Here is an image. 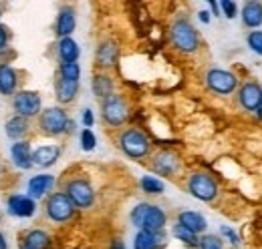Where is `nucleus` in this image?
<instances>
[{
  "mask_svg": "<svg viewBox=\"0 0 262 249\" xmlns=\"http://www.w3.org/2000/svg\"><path fill=\"white\" fill-rule=\"evenodd\" d=\"M77 91H79V83H73V81H67V79L57 81V98L61 103H71L75 98Z\"/></svg>",
  "mask_w": 262,
  "mask_h": 249,
  "instance_id": "25",
  "label": "nucleus"
},
{
  "mask_svg": "<svg viewBox=\"0 0 262 249\" xmlns=\"http://www.w3.org/2000/svg\"><path fill=\"white\" fill-rule=\"evenodd\" d=\"M95 145H97V139H95L93 131L91 129H85L81 133V147H83V151H93Z\"/></svg>",
  "mask_w": 262,
  "mask_h": 249,
  "instance_id": "32",
  "label": "nucleus"
},
{
  "mask_svg": "<svg viewBox=\"0 0 262 249\" xmlns=\"http://www.w3.org/2000/svg\"><path fill=\"white\" fill-rule=\"evenodd\" d=\"M53 185H55L53 175H36L29 181V197L31 199H40L53 189Z\"/></svg>",
  "mask_w": 262,
  "mask_h": 249,
  "instance_id": "16",
  "label": "nucleus"
},
{
  "mask_svg": "<svg viewBox=\"0 0 262 249\" xmlns=\"http://www.w3.org/2000/svg\"><path fill=\"white\" fill-rule=\"evenodd\" d=\"M6 42H8V32H6V29L0 24V51L6 48Z\"/></svg>",
  "mask_w": 262,
  "mask_h": 249,
  "instance_id": "36",
  "label": "nucleus"
},
{
  "mask_svg": "<svg viewBox=\"0 0 262 249\" xmlns=\"http://www.w3.org/2000/svg\"><path fill=\"white\" fill-rule=\"evenodd\" d=\"M206 81H208V87L218 94H230L238 85L236 74H232L230 70H224V68H212L206 74Z\"/></svg>",
  "mask_w": 262,
  "mask_h": 249,
  "instance_id": "9",
  "label": "nucleus"
},
{
  "mask_svg": "<svg viewBox=\"0 0 262 249\" xmlns=\"http://www.w3.org/2000/svg\"><path fill=\"white\" fill-rule=\"evenodd\" d=\"M141 189H143L145 193L158 195V193H164V183H162L160 179L151 177V175H145V177L141 179Z\"/></svg>",
  "mask_w": 262,
  "mask_h": 249,
  "instance_id": "30",
  "label": "nucleus"
},
{
  "mask_svg": "<svg viewBox=\"0 0 262 249\" xmlns=\"http://www.w3.org/2000/svg\"><path fill=\"white\" fill-rule=\"evenodd\" d=\"M77 27V18H75V12L71 8H63L59 12V18H57V34L67 38L71 32L75 31Z\"/></svg>",
  "mask_w": 262,
  "mask_h": 249,
  "instance_id": "20",
  "label": "nucleus"
},
{
  "mask_svg": "<svg viewBox=\"0 0 262 249\" xmlns=\"http://www.w3.org/2000/svg\"><path fill=\"white\" fill-rule=\"evenodd\" d=\"M248 46H250V51H254L256 55H260L262 57V31H252L248 34Z\"/></svg>",
  "mask_w": 262,
  "mask_h": 249,
  "instance_id": "33",
  "label": "nucleus"
},
{
  "mask_svg": "<svg viewBox=\"0 0 262 249\" xmlns=\"http://www.w3.org/2000/svg\"><path fill=\"white\" fill-rule=\"evenodd\" d=\"M67 197L73 201L75 207H91L93 201H95V193H93V187L89 185L85 179H75L67 185Z\"/></svg>",
  "mask_w": 262,
  "mask_h": 249,
  "instance_id": "8",
  "label": "nucleus"
},
{
  "mask_svg": "<svg viewBox=\"0 0 262 249\" xmlns=\"http://www.w3.org/2000/svg\"><path fill=\"white\" fill-rule=\"evenodd\" d=\"M79 77H81V68L77 62H61V79L79 83Z\"/></svg>",
  "mask_w": 262,
  "mask_h": 249,
  "instance_id": "29",
  "label": "nucleus"
},
{
  "mask_svg": "<svg viewBox=\"0 0 262 249\" xmlns=\"http://www.w3.org/2000/svg\"><path fill=\"white\" fill-rule=\"evenodd\" d=\"M111 249H125V245H123V241H121V239H115V241L111 243Z\"/></svg>",
  "mask_w": 262,
  "mask_h": 249,
  "instance_id": "39",
  "label": "nucleus"
},
{
  "mask_svg": "<svg viewBox=\"0 0 262 249\" xmlns=\"http://www.w3.org/2000/svg\"><path fill=\"white\" fill-rule=\"evenodd\" d=\"M256 117H258V119L262 121V103L258 105V107H256Z\"/></svg>",
  "mask_w": 262,
  "mask_h": 249,
  "instance_id": "42",
  "label": "nucleus"
},
{
  "mask_svg": "<svg viewBox=\"0 0 262 249\" xmlns=\"http://www.w3.org/2000/svg\"><path fill=\"white\" fill-rule=\"evenodd\" d=\"M16 83H18L16 70L8 64H0V93L12 94L16 89Z\"/></svg>",
  "mask_w": 262,
  "mask_h": 249,
  "instance_id": "19",
  "label": "nucleus"
},
{
  "mask_svg": "<svg viewBox=\"0 0 262 249\" xmlns=\"http://www.w3.org/2000/svg\"><path fill=\"white\" fill-rule=\"evenodd\" d=\"M12 107L18 113V117H36L40 113V96L34 91H20L18 94H14Z\"/></svg>",
  "mask_w": 262,
  "mask_h": 249,
  "instance_id": "10",
  "label": "nucleus"
},
{
  "mask_svg": "<svg viewBox=\"0 0 262 249\" xmlns=\"http://www.w3.org/2000/svg\"><path fill=\"white\" fill-rule=\"evenodd\" d=\"M119 143H121L123 153L133 157V159H141V157H145L147 153H149V147H151L147 135L141 133V131H137V129L125 131V133L121 135Z\"/></svg>",
  "mask_w": 262,
  "mask_h": 249,
  "instance_id": "3",
  "label": "nucleus"
},
{
  "mask_svg": "<svg viewBox=\"0 0 262 249\" xmlns=\"http://www.w3.org/2000/svg\"><path fill=\"white\" fill-rule=\"evenodd\" d=\"M198 247L200 249H222V239L216 235H204L198 239Z\"/></svg>",
  "mask_w": 262,
  "mask_h": 249,
  "instance_id": "31",
  "label": "nucleus"
},
{
  "mask_svg": "<svg viewBox=\"0 0 262 249\" xmlns=\"http://www.w3.org/2000/svg\"><path fill=\"white\" fill-rule=\"evenodd\" d=\"M0 14H2V12H0Z\"/></svg>",
  "mask_w": 262,
  "mask_h": 249,
  "instance_id": "44",
  "label": "nucleus"
},
{
  "mask_svg": "<svg viewBox=\"0 0 262 249\" xmlns=\"http://www.w3.org/2000/svg\"><path fill=\"white\" fill-rule=\"evenodd\" d=\"M180 167V161L178 157L169 151H162L154 157V171L160 173V175H165V177H171Z\"/></svg>",
  "mask_w": 262,
  "mask_h": 249,
  "instance_id": "13",
  "label": "nucleus"
},
{
  "mask_svg": "<svg viewBox=\"0 0 262 249\" xmlns=\"http://www.w3.org/2000/svg\"><path fill=\"white\" fill-rule=\"evenodd\" d=\"M61 157V149L57 145H42L33 153V165L38 167H51Z\"/></svg>",
  "mask_w": 262,
  "mask_h": 249,
  "instance_id": "15",
  "label": "nucleus"
},
{
  "mask_svg": "<svg viewBox=\"0 0 262 249\" xmlns=\"http://www.w3.org/2000/svg\"><path fill=\"white\" fill-rule=\"evenodd\" d=\"M0 249H8V245H6V239H4V235L0 233Z\"/></svg>",
  "mask_w": 262,
  "mask_h": 249,
  "instance_id": "41",
  "label": "nucleus"
},
{
  "mask_svg": "<svg viewBox=\"0 0 262 249\" xmlns=\"http://www.w3.org/2000/svg\"><path fill=\"white\" fill-rule=\"evenodd\" d=\"M127 103L119 94H109L103 98V119L111 127H119L127 121Z\"/></svg>",
  "mask_w": 262,
  "mask_h": 249,
  "instance_id": "4",
  "label": "nucleus"
},
{
  "mask_svg": "<svg viewBox=\"0 0 262 249\" xmlns=\"http://www.w3.org/2000/svg\"><path fill=\"white\" fill-rule=\"evenodd\" d=\"M34 201L27 195H12L8 199V211L16 217H33L34 215Z\"/></svg>",
  "mask_w": 262,
  "mask_h": 249,
  "instance_id": "12",
  "label": "nucleus"
},
{
  "mask_svg": "<svg viewBox=\"0 0 262 249\" xmlns=\"http://www.w3.org/2000/svg\"><path fill=\"white\" fill-rule=\"evenodd\" d=\"M4 131H6V135H8L10 139H20V137H25V133L29 131V123H27L25 117H12V119H8Z\"/></svg>",
  "mask_w": 262,
  "mask_h": 249,
  "instance_id": "26",
  "label": "nucleus"
},
{
  "mask_svg": "<svg viewBox=\"0 0 262 249\" xmlns=\"http://www.w3.org/2000/svg\"><path fill=\"white\" fill-rule=\"evenodd\" d=\"M171 40H173V46L180 48L182 53H196L198 51V32L196 29L188 22V20H176L173 27H171Z\"/></svg>",
  "mask_w": 262,
  "mask_h": 249,
  "instance_id": "2",
  "label": "nucleus"
},
{
  "mask_svg": "<svg viewBox=\"0 0 262 249\" xmlns=\"http://www.w3.org/2000/svg\"><path fill=\"white\" fill-rule=\"evenodd\" d=\"M49 245V235L40 229H33L25 235V241L20 243V249H47Z\"/></svg>",
  "mask_w": 262,
  "mask_h": 249,
  "instance_id": "22",
  "label": "nucleus"
},
{
  "mask_svg": "<svg viewBox=\"0 0 262 249\" xmlns=\"http://www.w3.org/2000/svg\"><path fill=\"white\" fill-rule=\"evenodd\" d=\"M218 6L222 8L224 16H226V18H230V20H232V18L238 14V6H236V2H232V0H222Z\"/></svg>",
  "mask_w": 262,
  "mask_h": 249,
  "instance_id": "34",
  "label": "nucleus"
},
{
  "mask_svg": "<svg viewBox=\"0 0 262 249\" xmlns=\"http://www.w3.org/2000/svg\"><path fill=\"white\" fill-rule=\"evenodd\" d=\"M69 117L63 109L59 107H51L47 111H42L40 115V129L49 135H61V133H67V124H69Z\"/></svg>",
  "mask_w": 262,
  "mask_h": 249,
  "instance_id": "7",
  "label": "nucleus"
},
{
  "mask_svg": "<svg viewBox=\"0 0 262 249\" xmlns=\"http://www.w3.org/2000/svg\"><path fill=\"white\" fill-rule=\"evenodd\" d=\"M220 231H222V235H226V237H228L232 245H238V235H236V231H232V229L226 227V225H222V227H220Z\"/></svg>",
  "mask_w": 262,
  "mask_h": 249,
  "instance_id": "35",
  "label": "nucleus"
},
{
  "mask_svg": "<svg viewBox=\"0 0 262 249\" xmlns=\"http://www.w3.org/2000/svg\"><path fill=\"white\" fill-rule=\"evenodd\" d=\"M10 157H12V163H14L18 169H31V167H33L31 143H27V141L14 143L12 149H10Z\"/></svg>",
  "mask_w": 262,
  "mask_h": 249,
  "instance_id": "14",
  "label": "nucleus"
},
{
  "mask_svg": "<svg viewBox=\"0 0 262 249\" xmlns=\"http://www.w3.org/2000/svg\"><path fill=\"white\" fill-rule=\"evenodd\" d=\"M160 239H164L162 231L160 233H149V231H139L135 235V249H158Z\"/></svg>",
  "mask_w": 262,
  "mask_h": 249,
  "instance_id": "24",
  "label": "nucleus"
},
{
  "mask_svg": "<svg viewBox=\"0 0 262 249\" xmlns=\"http://www.w3.org/2000/svg\"><path fill=\"white\" fill-rule=\"evenodd\" d=\"M93 93L101 96V98L113 94V81L109 77H105V74H97L93 79Z\"/></svg>",
  "mask_w": 262,
  "mask_h": 249,
  "instance_id": "27",
  "label": "nucleus"
},
{
  "mask_svg": "<svg viewBox=\"0 0 262 249\" xmlns=\"http://www.w3.org/2000/svg\"><path fill=\"white\" fill-rule=\"evenodd\" d=\"M119 57V48L115 42H103L97 51V64L99 66H113Z\"/></svg>",
  "mask_w": 262,
  "mask_h": 249,
  "instance_id": "21",
  "label": "nucleus"
},
{
  "mask_svg": "<svg viewBox=\"0 0 262 249\" xmlns=\"http://www.w3.org/2000/svg\"><path fill=\"white\" fill-rule=\"evenodd\" d=\"M200 20H202L204 24H208V22H210V12H208V10H202V12H200Z\"/></svg>",
  "mask_w": 262,
  "mask_h": 249,
  "instance_id": "38",
  "label": "nucleus"
},
{
  "mask_svg": "<svg viewBox=\"0 0 262 249\" xmlns=\"http://www.w3.org/2000/svg\"><path fill=\"white\" fill-rule=\"evenodd\" d=\"M178 223L180 225H184L186 229H190L192 233H202L204 229H206V219L204 215H200L196 211H182L180 213V219H178Z\"/></svg>",
  "mask_w": 262,
  "mask_h": 249,
  "instance_id": "18",
  "label": "nucleus"
},
{
  "mask_svg": "<svg viewBox=\"0 0 262 249\" xmlns=\"http://www.w3.org/2000/svg\"><path fill=\"white\" fill-rule=\"evenodd\" d=\"M240 105L246 109V111H256V107L262 103V87L258 83H246L242 85L240 89Z\"/></svg>",
  "mask_w": 262,
  "mask_h": 249,
  "instance_id": "11",
  "label": "nucleus"
},
{
  "mask_svg": "<svg viewBox=\"0 0 262 249\" xmlns=\"http://www.w3.org/2000/svg\"><path fill=\"white\" fill-rule=\"evenodd\" d=\"M131 221L133 225H137L141 231H149V233H160L165 225V213L149 203H139L133 211H131Z\"/></svg>",
  "mask_w": 262,
  "mask_h": 249,
  "instance_id": "1",
  "label": "nucleus"
},
{
  "mask_svg": "<svg viewBox=\"0 0 262 249\" xmlns=\"http://www.w3.org/2000/svg\"><path fill=\"white\" fill-rule=\"evenodd\" d=\"M59 57H61L63 62H77V59H79V44L71 36L61 38V42H59Z\"/></svg>",
  "mask_w": 262,
  "mask_h": 249,
  "instance_id": "23",
  "label": "nucleus"
},
{
  "mask_svg": "<svg viewBox=\"0 0 262 249\" xmlns=\"http://www.w3.org/2000/svg\"><path fill=\"white\" fill-rule=\"evenodd\" d=\"M210 8L214 10V14H216V16L220 14V6H218V2H210Z\"/></svg>",
  "mask_w": 262,
  "mask_h": 249,
  "instance_id": "40",
  "label": "nucleus"
},
{
  "mask_svg": "<svg viewBox=\"0 0 262 249\" xmlns=\"http://www.w3.org/2000/svg\"><path fill=\"white\" fill-rule=\"evenodd\" d=\"M0 219H2V213H0Z\"/></svg>",
  "mask_w": 262,
  "mask_h": 249,
  "instance_id": "43",
  "label": "nucleus"
},
{
  "mask_svg": "<svg viewBox=\"0 0 262 249\" xmlns=\"http://www.w3.org/2000/svg\"><path fill=\"white\" fill-rule=\"evenodd\" d=\"M173 235H176V239H180V241H184L186 245H192V247H196L198 245V237L196 233H192L190 229H186L184 225H173Z\"/></svg>",
  "mask_w": 262,
  "mask_h": 249,
  "instance_id": "28",
  "label": "nucleus"
},
{
  "mask_svg": "<svg viewBox=\"0 0 262 249\" xmlns=\"http://www.w3.org/2000/svg\"><path fill=\"white\" fill-rule=\"evenodd\" d=\"M75 213V205L73 201L67 197V193H53L47 201V215L57 221V223H63L69 221Z\"/></svg>",
  "mask_w": 262,
  "mask_h": 249,
  "instance_id": "5",
  "label": "nucleus"
},
{
  "mask_svg": "<svg viewBox=\"0 0 262 249\" xmlns=\"http://www.w3.org/2000/svg\"><path fill=\"white\" fill-rule=\"evenodd\" d=\"M242 22L248 29H258L262 24V2H246L242 6Z\"/></svg>",
  "mask_w": 262,
  "mask_h": 249,
  "instance_id": "17",
  "label": "nucleus"
},
{
  "mask_svg": "<svg viewBox=\"0 0 262 249\" xmlns=\"http://www.w3.org/2000/svg\"><path fill=\"white\" fill-rule=\"evenodd\" d=\"M93 121H95V119H93V113H91V109H87V111L83 113V123L89 129V127H93Z\"/></svg>",
  "mask_w": 262,
  "mask_h": 249,
  "instance_id": "37",
  "label": "nucleus"
},
{
  "mask_svg": "<svg viewBox=\"0 0 262 249\" xmlns=\"http://www.w3.org/2000/svg\"><path fill=\"white\" fill-rule=\"evenodd\" d=\"M188 189H190V193L196 199H200V201H212L218 195L216 181L210 175H206V173H194L190 177V181H188Z\"/></svg>",
  "mask_w": 262,
  "mask_h": 249,
  "instance_id": "6",
  "label": "nucleus"
}]
</instances>
